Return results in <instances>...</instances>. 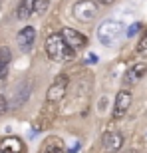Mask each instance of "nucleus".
<instances>
[{
    "mask_svg": "<svg viewBox=\"0 0 147 153\" xmlns=\"http://www.w3.org/2000/svg\"><path fill=\"white\" fill-rule=\"evenodd\" d=\"M44 50H46V56L54 60V62H64V60H72L76 50L72 46L64 40L62 34H50L46 38V44H44Z\"/></svg>",
    "mask_w": 147,
    "mask_h": 153,
    "instance_id": "nucleus-1",
    "label": "nucleus"
},
{
    "mask_svg": "<svg viewBox=\"0 0 147 153\" xmlns=\"http://www.w3.org/2000/svg\"><path fill=\"white\" fill-rule=\"evenodd\" d=\"M123 32H125V28L119 20H105L97 28V40L105 46H113Z\"/></svg>",
    "mask_w": 147,
    "mask_h": 153,
    "instance_id": "nucleus-2",
    "label": "nucleus"
},
{
    "mask_svg": "<svg viewBox=\"0 0 147 153\" xmlns=\"http://www.w3.org/2000/svg\"><path fill=\"white\" fill-rule=\"evenodd\" d=\"M56 114H58V103L48 102V100H46V103L40 108V114H38V117H36L34 129H32V133H30V135L36 137L40 131L48 129V127H50V123L54 121V117H56Z\"/></svg>",
    "mask_w": 147,
    "mask_h": 153,
    "instance_id": "nucleus-3",
    "label": "nucleus"
},
{
    "mask_svg": "<svg viewBox=\"0 0 147 153\" xmlns=\"http://www.w3.org/2000/svg\"><path fill=\"white\" fill-rule=\"evenodd\" d=\"M68 88H70V78L66 74H60L54 79V84L48 88L46 100H48V102H54V103H60L64 97H66V94H68Z\"/></svg>",
    "mask_w": 147,
    "mask_h": 153,
    "instance_id": "nucleus-4",
    "label": "nucleus"
},
{
    "mask_svg": "<svg viewBox=\"0 0 147 153\" xmlns=\"http://www.w3.org/2000/svg\"><path fill=\"white\" fill-rule=\"evenodd\" d=\"M74 18L78 22H91L97 16V4L91 0H79L74 4Z\"/></svg>",
    "mask_w": 147,
    "mask_h": 153,
    "instance_id": "nucleus-5",
    "label": "nucleus"
},
{
    "mask_svg": "<svg viewBox=\"0 0 147 153\" xmlns=\"http://www.w3.org/2000/svg\"><path fill=\"white\" fill-rule=\"evenodd\" d=\"M129 105H131V91L119 90L115 100H113V117H123L129 111Z\"/></svg>",
    "mask_w": 147,
    "mask_h": 153,
    "instance_id": "nucleus-6",
    "label": "nucleus"
},
{
    "mask_svg": "<svg viewBox=\"0 0 147 153\" xmlns=\"http://www.w3.org/2000/svg\"><path fill=\"white\" fill-rule=\"evenodd\" d=\"M102 145L105 149V153H117L123 147V135L119 131H105L102 137Z\"/></svg>",
    "mask_w": 147,
    "mask_h": 153,
    "instance_id": "nucleus-7",
    "label": "nucleus"
},
{
    "mask_svg": "<svg viewBox=\"0 0 147 153\" xmlns=\"http://www.w3.org/2000/svg\"><path fill=\"white\" fill-rule=\"evenodd\" d=\"M30 94H32V84L30 82H20L14 90V96H12V102H10V108H20L22 103L28 102Z\"/></svg>",
    "mask_w": 147,
    "mask_h": 153,
    "instance_id": "nucleus-8",
    "label": "nucleus"
},
{
    "mask_svg": "<svg viewBox=\"0 0 147 153\" xmlns=\"http://www.w3.org/2000/svg\"><path fill=\"white\" fill-rule=\"evenodd\" d=\"M62 36H64V40L72 46L74 50H82V48L88 46V38H85L82 32L74 30V28H64L62 30Z\"/></svg>",
    "mask_w": 147,
    "mask_h": 153,
    "instance_id": "nucleus-9",
    "label": "nucleus"
},
{
    "mask_svg": "<svg viewBox=\"0 0 147 153\" xmlns=\"http://www.w3.org/2000/svg\"><path fill=\"white\" fill-rule=\"evenodd\" d=\"M16 42H18V46H20L22 52H28L36 42V30L32 28V26L22 28L20 32H18V36H16Z\"/></svg>",
    "mask_w": 147,
    "mask_h": 153,
    "instance_id": "nucleus-10",
    "label": "nucleus"
},
{
    "mask_svg": "<svg viewBox=\"0 0 147 153\" xmlns=\"http://www.w3.org/2000/svg\"><path fill=\"white\" fill-rule=\"evenodd\" d=\"M0 149L4 153H24L26 147H24V141L16 135H8L0 141Z\"/></svg>",
    "mask_w": 147,
    "mask_h": 153,
    "instance_id": "nucleus-11",
    "label": "nucleus"
},
{
    "mask_svg": "<svg viewBox=\"0 0 147 153\" xmlns=\"http://www.w3.org/2000/svg\"><path fill=\"white\" fill-rule=\"evenodd\" d=\"M145 74H147V66H145V64H135V66H131V68L125 72L123 84H129V85L135 84V82H139Z\"/></svg>",
    "mask_w": 147,
    "mask_h": 153,
    "instance_id": "nucleus-12",
    "label": "nucleus"
},
{
    "mask_svg": "<svg viewBox=\"0 0 147 153\" xmlns=\"http://www.w3.org/2000/svg\"><path fill=\"white\" fill-rule=\"evenodd\" d=\"M32 8H34V0H22L16 8V18L18 20H28L32 16Z\"/></svg>",
    "mask_w": 147,
    "mask_h": 153,
    "instance_id": "nucleus-13",
    "label": "nucleus"
},
{
    "mask_svg": "<svg viewBox=\"0 0 147 153\" xmlns=\"http://www.w3.org/2000/svg\"><path fill=\"white\" fill-rule=\"evenodd\" d=\"M10 60H12V54H10V48H0V79L6 76L8 72V66H10Z\"/></svg>",
    "mask_w": 147,
    "mask_h": 153,
    "instance_id": "nucleus-14",
    "label": "nucleus"
},
{
    "mask_svg": "<svg viewBox=\"0 0 147 153\" xmlns=\"http://www.w3.org/2000/svg\"><path fill=\"white\" fill-rule=\"evenodd\" d=\"M44 153H64V143L60 137H50L44 143Z\"/></svg>",
    "mask_w": 147,
    "mask_h": 153,
    "instance_id": "nucleus-15",
    "label": "nucleus"
},
{
    "mask_svg": "<svg viewBox=\"0 0 147 153\" xmlns=\"http://www.w3.org/2000/svg\"><path fill=\"white\" fill-rule=\"evenodd\" d=\"M50 6V0H34V8H32V16H42Z\"/></svg>",
    "mask_w": 147,
    "mask_h": 153,
    "instance_id": "nucleus-16",
    "label": "nucleus"
},
{
    "mask_svg": "<svg viewBox=\"0 0 147 153\" xmlns=\"http://www.w3.org/2000/svg\"><path fill=\"white\" fill-rule=\"evenodd\" d=\"M135 52L139 56H147V28H145V32H143V36L139 38V42H137Z\"/></svg>",
    "mask_w": 147,
    "mask_h": 153,
    "instance_id": "nucleus-17",
    "label": "nucleus"
},
{
    "mask_svg": "<svg viewBox=\"0 0 147 153\" xmlns=\"http://www.w3.org/2000/svg\"><path fill=\"white\" fill-rule=\"evenodd\" d=\"M141 28H143V24H141V22H133L129 28L125 30V36H127V38H133V36H137L139 32H141Z\"/></svg>",
    "mask_w": 147,
    "mask_h": 153,
    "instance_id": "nucleus-18",
    "label": "nucleus"
},
{
    "mask_svg": "<svg viewBox=\"0 0 147 153\" xmlns=\"http://www.w3.org/2000/svg\"><path fill=\"white\" fill-rule=\"evenodd\" d=\"M6 109H8V100H6V97L2 96V94H0V115L4 114Z\"/></svg>",
    "mask_w": 147,
    "mask_h": 153,
    "instance_id": "nucleus-19",
    "label": "nucleus"
},
{
    "mask_svg": "<svg viewBox=\"0 0 147 153\" xmlns=\"http://www.w3.org/2000/svg\"><path fill=\"white\" fill-rule=\"evenodd\" d=\"M97 2H99V4H113L115 0H97Z\"/></svg>",
    "mask_w": 147,
    "mask_h": 153,
    "instance_id": "nucleus-20",
    "label": "nucleus"
},
{
    "mask_svg": "<svg viewBox=\"0 0 147 153\" xmlns=\"http://www.w3.org/2000/svg\"><path fill=\"white\" fill-rule=\"evenodd\" d=\"M125 153H135V151H133V149H131V151H125Z\"/></svg>",
    "mask_w": 147,
    "mask_h": 153,
    "instance_id": "nucleus-21",
    "label": "nucleus"
},
{
    "mask_svg": "<svg viewBox=\"0 0 147 153\" xmlns=\"http://www.w3.org/2000/svg\"><path fill=\"white\" fill-rule=\"evenodd\" d=\"M0 153H4V151H2V149H0Z\"/></svg>",
    "mask_w": 147,
    "mask_h": 153,
    "instance_id": "nucleus-22",
    "label": "nucleus"
}]
</instances>
